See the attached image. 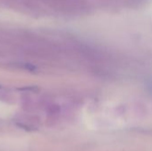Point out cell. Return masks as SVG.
<instances>
[{"label":"cell","mask_w":152,"mask_h":151,"mask_svg":"<svg viewBox=\"0 0 152 151\" xmlns=\"http://www.w3.org/2000/svg\"><path fill=\"white\" fill-rule=\"evenodd\" d=\"M23 67H24V69H28V70H29V71H35L36 69H37V68H36V66H34V65H32V64H24L23 65Z\"/></svg>","instance_id":"cell-1"}]
</instances>
